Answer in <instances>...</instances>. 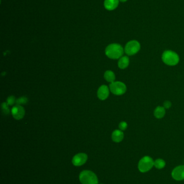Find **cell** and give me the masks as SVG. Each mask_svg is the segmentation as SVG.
Here are the masks:
<instances>
[{"instance_id":"cell-1","label":"cell","mask_w":184,"mask_h":184,"mask_svg":"<svg viewBox=\"0 0 184 184\" xmlns=\"http://www.w3.org/2000/svg\"><path fill=\"white\" fill-rule=\"evenodd\" d=\"M124 53V49L120 44L114 43L110 44L105 49V55L110 59L120 58Z\"/></svg>"},{"instance_id":"cell-2","label":"cell","mask_w":184,"mask_h":184,"mask_svg":"<svg viewBox=\"0 0 184 184\" xmlns=\"http://www.w3.org/2000/svg\"><path fill=\"white\" fill-rule=\"evenodd\" d=\"M162 60L169 66H175L179 62V56L173 51L166 50L162 55Z\"/></svg>"},{"instance_id":"cell-3","label":"cell","mask_w":184,"mask_h":184,"mask_svg":"<svg viewBox=\"0 0 184 184\" xmlns=\"http://www.w3.org/2000/svg\"><path fill=\"white\" fill-rule=\"evenodd\" d=\"M79 180L82 184H98V180L96 175L92 171L86 170L82 172Z\"/></svg>"},{"instance_id":"cell-4","label":"cell","mask_w":184,"mask_h":184,"mask_svg":"<svg viewBox=\"0 0 184 184\" xmlns=\"http://www.w3.org/2000/svg\"><path fill=\"white\" fill-rule=\"evenodd\" d=\"M154 166L153 159L146 156L143 157L138 163V167L139 170L142 173H145L149 171Z\"/></svg>"},{"instance_id":"cell-5","label":"cell","mask_w":184,"mask_h":184,"mask_svg":"<svg viewBox=\"0 0 184 184\" xmlns=\"http://www.w3.org/2000/svg\"><path fill=\"white\" fill-rule=\"evenodd\" d=\"M140 44L136 40H132L127 42L125 46V52L128 56H134L139 51Z\"/></svg>"},{"instance_id":"cell-6","label":"cell","mask_w":184,"mask_h":184,"mask_svg":"<svg viewBox=\"0 0 184 184\" xmlns=\"http://www.w3.org/2000/svg\"><path fill=\"white\" fill-rule=\"evenodd\" d=\"M110 89L113 94L116 95H121L126 91V86L125 83L121 81L113 82L110 85Z\"/></svg>"},{"instance_id":"cell-7","label":"cell","mask_w":184,"mask_h":184,"mask_svg":"<svg viewBox=\"0 0 184 184\" xmlns=\"http://www.w3.org/2000/svg\"><path fill=\"white\" fill-rule=\"evenodd\" d=\"M11 114L14 118L16 120H21L24 117L25 114V110L24 108L20 105H14L11 109Z\"/></svg>"},{"instance_id":"cell-8","label":"cell","mask_w":184,"mask_h":184,"mask_svg":"<svg viewBox=\"0 0 184 184\" xmlns=\"http://www.w3.org/2000/svg\"><path fill=\"white\" fill-rule=\"evenodd\" d=\"M172 177L177 181H182L184 179V165H179L173 169L172 172Z\"/></svg>"},{"instance_id":"cell-9","label":"cell","mask_w":184,"mask_h":184,"mask_svg":"<svg viewBox=\"0 0 184 184\" xmlns=\"http://www.w3.org/2000/svg\"><path fill=\"white\" fill-rule=\"evenodd\" d=\"M87 159L88 156L86 153H78L72 159V163L76 167H79L84 164Z\"/></svg>"},{"instance_id":"cell-10","label":"cell","mask_w":184,"mask_h":184,"mask_svg":"<svg viewBox=\"0 0 184 184\" xmlns=\"http://www.w3.org/2000/svg\"><path fill=\"white\" fill-rule=\"evenodd\" d=\"M109 95V90L107 87V86L105 85H103L99 88L98 92H97V95L99 99L101 100H105V99L107 98Z\"/></svg>"},{"instance_id":"cell-11","label":"cell","mask_w":184,"mask_h":184,"mask_svg":"<svg viewBox=\"0 0 184 184\" xmlns=\"http://www.w3.org/2000/svg\"><path fill=\"white\" fill-rule=\"evenodd\" d=\"M119 0H105L104 7L108 10H113L118 6Z\"/></svg>"},{"instance_id":"cell-12","label":"cell","mask_w":184,"mask_h":184,"mask_svg":"<svg viewBox=\"0 0 184 184\" xmlns=\"http://www.w3.org/2000/svg\"><path fill=\"white\" fill-rule=\"evenodd\" d=\"M124 133L121 130H116L112 132V139L114 142L119 143L123 140Z\"/></svg>"},{"instance_id":"cell-13","label":"cell","mask_w":184,"mask_h":184,"mask_svg":"<svg viewBox=\"0 0 184 184\" xmlns=\"http://www.w3.org/2000/svg\"><path fill=\"white\" fill-rule=\"evenodd\" d=\"M165 113L166 109L162 106H158L157 107H156L154 111V115L158 119L163 118L165 115Z\"/></svg>"},{"instance_id":"cell-14","label":"cell","mask_w":184,"mask_h":184,"mask_svg":"<svg viewBox=\"0 0 184 184\" xmlns=\"http://www.w3.org/2000/svg\"><path fill=\"white\" fill-rule=\"evenodd\" d=\"M129 63V58L127 56H124L121 57L119 60L118 65L121 69H125L128 67Z\"/></svg>"},{"instance_id":"cell-15","label":"cell","mask_w":184,"mask_h":184,"mask_svg":"<svg viewBox=\"0 0 184 184\" xmlns=\"http://www.w3.org/2000/svg\"><path fill=\"white\" fill-rule=\"evenodd\" d=\"M104 78L106 81L110 82H114L116 79L114 73L111 71H106L104 73Z\"/></svg>"},{"instance_id":"cell-16","label":"cell","mask_w":184,"mask_h":184,"mask_svg":"<svg viewBox=\"0 0 184 184\" xmlns=\"http://www.w3.org/2000/svg\"><path fill=\"white\" fill-rule=\"evenodd\" d=\"M165 165H166V163L165 162V160L159 158L154 161V166L155 167L156 169H159V170L163 169L165 167Z\"/></svg>"},{"instance_id":"cell-17","label":"cell","mask_w":184,"mask_h":184,"mask_svg":"<svg viewBox=\"0 0 184 184\" xmlns=\"http://www.w3.org/2000/svg\"><path fill=\"white\" fill-rule=\"evenodd\" d=\"M1 107H2V110L3 113L6 115H8L9 114V109L8 108V103L4 102L1 105Z\"/></svg>"},{"instance_id":"cell-18","label":"cell","mask_w":184,"mask_h":184,"mask_svg":"<svg viewBox=\"0 0 184 184\" xmlns=\"http://www.w3.org/2000/svg\"><path fill=\"white\" fill-rule=\"evenodd\" d=\"M28 102V99L26 97H21L19 99H18L16 102L18 105H21V104H26Z\"/></svg>"},{"instance_id":"cell-19","label":"cell","mask_w":184,"mask_h":184,"mask_svg":"<svg viewBox=\"0 0 184 184\" xmlns=\"http://www.w3.org/2000/svg\"><path fill=\"white\" fill-rule=\"evenodd\" d=\"M119 129L122 131H124L127 128V123L124 121L123 122H121L119 124Z\"/></svg>"},{"instance_id":"cell-20","label":"cell","mask_w":184,"mask_h":184,"mask_svg":"<svg viewBox=\"0 0 184 184\" xmlns=\"http://www.w3.org/2000/svg\"><path fill=\"white\" fill-rule=\"evenodd\" d=\"M7 103L8 105H12L15 102V98L14 96H10L7 99Z\"/></svg>"},{"instance_id":"cell-21","label":"cell","mask_w":184,"mask_h":184,"mask_svg":"<svg viewBox=\"0 0 184 184\" xmlns=\"http://www.w3.org/2000/svg\"><path fill=\"white\" fill-rule=\"evenodd\" d=\"M163 105H164L163 107H164L166 109H168L170 108H171V106H172V103H171L170 101L167 100V101H165L164 102V104H163Z\"/></svg>"},{"instance_id":"cell-22","label":"cell","mask_w":184,"mask_h":184,"mask_svg":"<svg viewBox=\"0 0 184 184\" xmlns=\"http://www.w3.org/2000/svg\"><path fill=\"white\" fill-rule=\"evenodd\" d=\"M121 2H126L127 0H119Z\"/></svg>"}]
</instances>
